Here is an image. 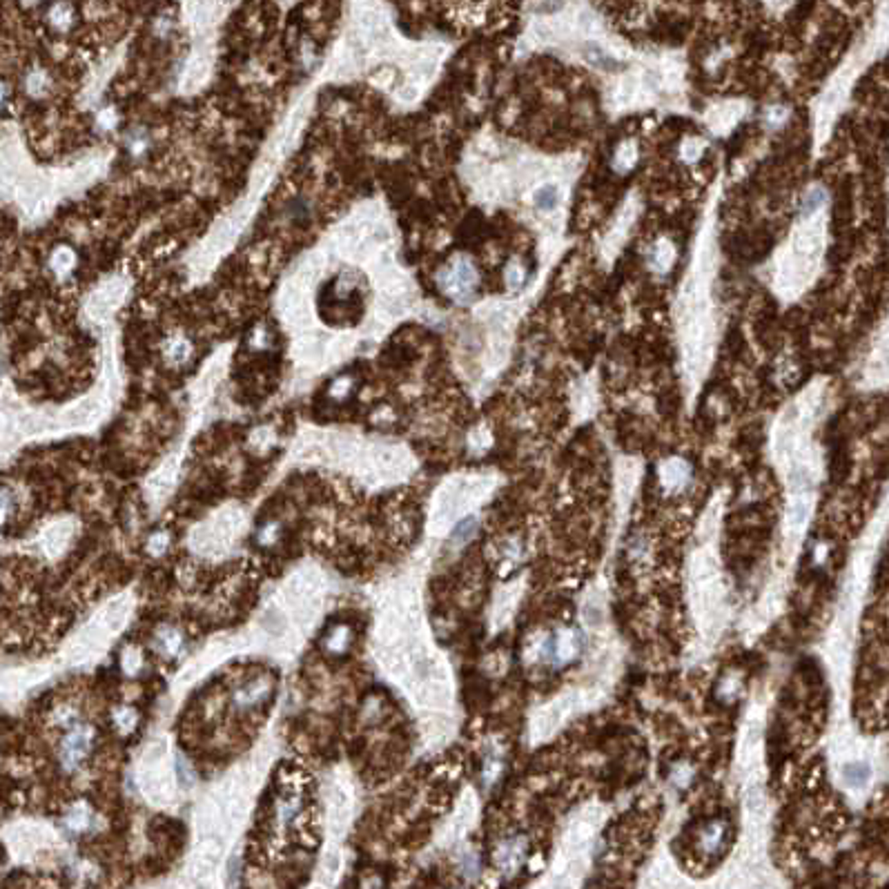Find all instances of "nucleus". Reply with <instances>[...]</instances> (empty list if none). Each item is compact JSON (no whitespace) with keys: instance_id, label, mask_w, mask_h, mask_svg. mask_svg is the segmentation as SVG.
<instances>
[{"instance_id":"39448f33","label":"nucleus","mask_w":889,"mask_h":889,"mask_svg":"<svg viewBox=\"0 0 889 889\" xmlns=\"http://www.w3.org/2000/svg\"><path fill=\"white\" fill-rule=\"evenodd\" d=\"M535 203H538V208H542V210L555 208V203H557V190L553 186L542 188L538 194H535Z\"/></svg>"},{"instance_id":"7ed1b4c3","label":"nucleus","mask_w":889,"mask_h":889,"mask_svg":"<svg viewBox=\"0 0 889 889\" xmlns=\"http://www.w3.org/2000/svg\"><path fill=\"white\" fill-rule=\"evenodd\" d=\"M348 642H350L348 626H334V628H330L328 635L324 638V649L330 651V653H341V651H346Z\"/></svg>"},{"instance_id":"9d476101","label":"nucleus","mask_w":889,"mask_h":889,"mask_svg":"<svg viewBox=\"0 0 889 889\" xmlns=\"http://www.w3.org/2000/svg\"><path fill=\"white\" fill-rule=\"evenodd\" d=\"M165 548H167V535H165V533L152 535V538H149V550H152V553H154V555H161Z\"/></svg>"},{"instance_id":"423d86ee","label":"nucleus","mask_w":889,"mask_h":889,"mask_svg":"<svg viewBox=\"0 0 889 889\" xmlns=\"http://www.w3.org/2000/svg\"><path fill=\"white\" fill-rule=\"evenodd\" d=\"M69 18H72V9H69V5H65V3H58V5H54V7H52V11H50V21H52V25H56V27H65V25L69 23Z\"/></svg>"},{"instance_id":"f03ea898","label":"nucleus","mask_w":889,"mask_h":889,"mask_svg":"<svg viewBox=\"0 0 889 889\" xmlns=\"http://www.w3.org/2000/svg\"><path fill=\"white\" fill-rule=\"evenodd\" d=\"M272 689H274V680L272 678H254V680H250L248 684H243L239 691L234 693V698H232V702H234V707L239 709V711H248V709H254L256 704H261L270 693H272Z\"/></svg>"},{"instance_id":"f257e3e1","label":"nucleus","mask_w":889,"mask_h":889,"mask_svg":"<svg viewBox=\"0 0 889 889\" xmlns=\"http://www.w3.org/2000/svg\"><path fill=\"white\" fill-rule=\"evenodd\" d=\"M91 740H94V733H91L89 727L81 725L74 727L65 738L63 744H60V764H63L65 771H74L79 769V764L87 758L89 749H91Z\"/></svg>"},{"instance_id":"20e7f679","label":"nucleus","mask_w":889,"mask_h":889,"mask_svg":"<svg viewBox=\"0 0 889 889\" xmlns=\"http://www.w3.org/2000/svg\"><path fill=\"white\" fill-rule=\"evenodd\" d=\"M845 780L849 785H865L869 780V767L867 764H849L845 769Z\"/></svg>"},{"instance_id":"1a4fd4ad","label":"nucleus","mask_w":889,"mask_h":889,"mask_svg":"<svg viewBox=\"0 0 889 889\" xmlns=\"http://www.w3.org/2000/svg\"><path fill=\"white\" fill-rule=\"evenodd\" d=\"M11 509H13V497H11V493H9V490H5V488H0V526L7 522Z\"/></svg>"},{"instance_id":"0eeeda50","label":"nucleus","mask_w":889,"mask_h":889,"mask_svg":"<svg viewBox=\"0 0 889 889\" xmlns=\"http://www.w3.org/2000/svg\"><path fill=\"white\" fill-rule=\"evenodd\" d=\"M822 203H825V192H820V190L807 192L805 194V201H803V214H805V217H809V214L816 212Z\"/></svg>"},{"instance_id":"9b49d317","label":"nucleus","mask_w":889,"mask_h":889,"mask_svg":"<svg viewBox=\"0 0 889 889\" xmlns=\"http://www.w3.org/2000/svg\"><path fill=\"white\" fill-rule=\"evenodd\" d=\"M472 531H475V522H472V519H468V522H464V524H459L457 531L453 533V542L455 544H462L466 540L464 535H470Z\"/></svg>"},{"instance_id":"6e6552de","label":"nucleus","mask_w":889,"mask_h":889,"mask_svg":"<svg viewBox=\"0 0 889 889\" xmlns=\"http://www.w3.org/2000/svg\"><path fill=\"white\" fill-rule=\"evenodd\" d=\"M159 642H161V649H165L170 655H174L176 653V649H179V642H181V638H179V633L176 631H172V628H167V631H161L159 633Z\"/></svg>"}]
</instances>
